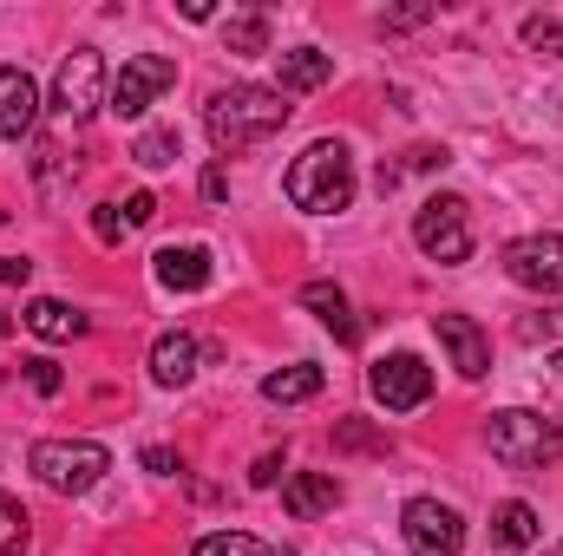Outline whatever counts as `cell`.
I'll return each mask as SVG.
<instances>
[{"label":"cell","mask_w":563,"mask_h":556,"mask_svg":"<svg viewBox=\"0 0 563 556\" xmlns=\"http://www.w3.org/2000/svg\"><path fill=\"white\" fill-rule=\"evenodd\" d=\"M288 99H282L276 86H223V92H210V105H203V132L210 144L223 151V157H236V151H250V144L276 138L282 125H288Z\"/></svg>","instance_id":"cell-1"},{"label":"cell","mask_w":563,"mask_h":556,"mask_svg":"<svg viewBox=\"0 0 563 556\" xmlns=\"http://www.w3.org/2000/svg\"><path fill=\"white\" fill-rule=\"evenodd\" d=\"M288 203L308 216H341L354 203V151L341 138H314L288 164Z\"/></svg>","instance_id":"cell-2"},{"label":"cell","mask_w":563,"mask_h":556,"mask_svg":"<svg viewBox=\"0 0 563 556\" xmlns=\"http://www.w3.org/2000/svg\"><path fill=\"white\" fill-rule=\"evenodd\" d=\"M26 465H33V478H40L46 491H59V498H86V491L112 471V452H106L99 438H40Z\"/></svg>","instance_id":"cell-3"},{"label":"cell","mask_w":563,"mask_h":556,"mask_svg":"<svg viewBox=\"0 0 563 556\" xmlns=\"http://www.w3.org/2000/svg\"><path fill=\"white\" fill-rule=\"evenodd\" d=\"M485 438H492V458H505V465H518V471H544V465L563 452V432H558V425H551L544 413H525V407L492 413Z\"/></svg>","instance_id":"cell-4"},{"label":"cell","mask_w":563,"mask_h":556,"mask_svg":"<svg viewBox=\"0 0 563 556\" xmlns=\"http://www.w3.org/2000/svg\"><path fill=\"white\" fill-rule=\"evenodd\" d=\"M413 243H420L426 263L459 269L472 256V210H465V197H426L413 210Z\"/></svg>","instance_id":"cell-5"},{"label":"cell","mask_w":563,"mask_h":556,"mask_svg":"<svg viewBox=\"0 0 563 556\" xmlns=\"http://www.w3.org/2000/svg\"><path fill=\"white\" fill-rule=\"evenodd\" d=\"M99 105H106V59L92 46H73L66 66H59V79H53V112L66 125H86Z\"/></svg>","instance_id":"cell-6"},{"label":"cell","mask_w":563,"mask_h":556,"mask_svg":"<svg viewBox=\"0 0 563 556\" xmlns=\"http://www.w3.org/2000/svg\"><path fill=\"white\" fill-rule=\"evenodd\" d=\"M170 86H177V59H164V53H132V59L119 66V79H112V92H106V112L144 119L151 99L170 92Z\"/></svg>","instance_id":"cell-7"},{"label":"cell","mask_w":563,"mask_h":556,"mask_svg":"<svg viewBox=\"0 0 563 556\" xmlns=\"http://www.w3.org/2000/svg\"><path fill=\"white\" fill-rule=\"evenodd\" d=\"M400 537H407L413 556H459L465 551V518L452 504H439V498H413L400 511Z\"/></svg>","instance_id":"cell-8"},{"label":"cell","mask_w":563,"mask_h":556,"mask_svg":"<svg viewBox=\"0 0 563 556\" xmlns=\"http://www.w3.org/2000/svg\"><path fill=\"white\" fill-rule=\"evenodd\" d=\"M505 276L518 288H531V294H563V236L538 230V236L505 243Z\"/></svg>","instance_id":"cell-9"},{"label":"cell","mask_w":563,"mask_h":556,"mask_svg":"<svg viewBox=\"0 0 563 556\" xmlns=\"http://www.w3.org/2000/svg\"><path fill=\"white\" fill-rule=\"evenodd\" d=\"M367 393H374L387 413H413V407L432 400V367H426L420 354H387V360H374Z\"/></svg>","instance_id":"cell-10"},{"label":"cell","mask_w":563,"mask_h":556,"mask_svg":"<svg viewBox=\"0 0 563 556\" xmlns=\"http://www.w3.org/2000/svg\"><path fill=\"white\" fill-rule=\"evenodd\" d=\"M432 327H439V347L452 354V367H459L465 380H485V374H492V341H485V327H478L472 314H439Z\"/></svg>","instance_id":"cell-11"},{"label":"cell","mask_w":563,"mask_h":556,"mask_svg":"<svg viewBox=\"0 0 563 556\" xmlns=\"http://www.w3.org/2000/svg\"><path fill=\"white\" fill-rule=\"evenodd\" d=\"M40 125V86L20 66H0V138H26Z\"/></svg>","instance_id":"cell-12"},{"label":"cell","mask_w":563,"mask_h":556,"mask_svg":"<svg viewBox=\"0 0 563 556\" xmlns=\"http://www.w3.org/2000/svg\"><path fill=\"white\" fill-rule=\"evenodd\" d=\"M210 276H217V263H210L203 243H170V249H157V288L197 294V288H210Z\"/></svg>","instance_id":"cell-13"},{"label":"cell","mask_w":563,"mask_h":556,"mask_svg":"<svg viewBox=\"0 0 563 556\" xmlns=\"http://www.w3.org/2000/svg\"><path fill=\"white\" fill-rule=\"evenodd\" d=\"M282 504H288L295 518H321V511L341 504V478H334V471H295V478L282 485Z\"/></svg>","instance_id":"cell-14"},{"label":"cell","mask_w":563,"mask_h":556,"mask_svg":"<svg viewBox=\"0 0 563 556\" xmlns=\"http://www.w3.org/2000/svg\"><path fill=\"white\" fill-rule=\"evenodd\" d=\"M151 380H157V387H190V380H197V341H190V334H157V347H151Z\"/></svg>","instance_id":"cell-15"},{"label":"cell","mask_w":563,"mask_h":556,"mask_svg":"<svg viewBox=\"0 0 563 556\" xmlns=\"http://www.w3.org/2000/svg\"><path fill=\"white\" fill-rule=\"evenodd\" d=\"M40 341H79L86 334V314L79 308H66V301H53V294H40V301H26V314H20Z\"/></svg>","instance_id":"cell-16"},{"label":"cell","mask_w":563,"mask_h":556,"mask_svg":"<svg viewBox=\"0 0 563 556\" xmlns=\"http://www.w3.org/2000/svg\"><path fill=\"white\" fill-rule=\"evenodd\" d=\"M282 59V86L276 92H314L334 79V53H314V46H295V53H276Z\"/></svg>","instance_id":"cell-17"},{"label":"cell","mask_w":563,"mask_h":556,"mask_svg":"<svg viewBox=\"0 0 563 556\" xmlns=\"http://www.w3.org/2000/svg\"><path fill=\"white\" fill-rule=\"evenodd\" d=\"M321 387H328V374H321L314 360H301V367H282V374L263 380V400H269V407H301V400H314Z\"/></svg>","instance_id":"cell-18"},{"label":"cell","mask_w":563,"mask_h":556,"mask_svg":"<svg viewBox=\"0 0 563 556\" xmlns=\"http://www.w3.org/2000/svg\"><path fill=\"white\" fill-rule=\"evenodd\" d=\"M492 537H498L505 551H531V544L544 537V524H538V511H531L525 498H505V504L492 511Z\"/></svg>","instance_id":"cell-19"},{"label":"cell","mask_w":563,"mask_h":556,"mask_svg":"<svg viewBox=\"0 0 563 556\" xmlns=\"http://www.w3.org/2000/svg\"><path fill=\"white\" fill-rule=\"evenodd\" d=\"M301 308H308L321 327H334L341 341H354V314H347V294H341L334 281H308V288H301Z\"/></svg>","instance_id":"cell-20"},{"label":"cell","mask_w":563,"mask_h":556,"mask_svg":"<svg viewBox=\"0 0 563 556\" xmlns=\"http://www.w3.org/2000/svg\"><path fill=\"white\" fill-rule=\"evenodd\" d=\"M223 40H230V53H269V13H263V7H243V13H230Z\"/></svg>","instance_id":"cell-21"},{"label":"cell","mask_w":563,"mask_h":556,"mask_svg":"<svg viewBox=\"0 0 563 556\" xmlns=\"http://www.w3.org/2000/svg\"><path fill=\"white\" fill-rule=\"evenodd\" d=\"M190 556H288V551H269V544L250 537V531H210V537H197Z\"/></svg>","instance_id":"cell-22"},{"label":"cell","mask_w":563,"mask_h":556,"mask_svg":"<svg viewBox=\"0 0 563 556\" xmlns=\"http://www.w3.org/2000/svg\"><path fill=\"white\" fill-rule=\"evenodd\" d=\"M132 157H139L144 170H164V164H177V157H184V138H177L170 125H151V132L132 144Z\"/></svg>","instance_id":"cell-23"},{"label":"cell","mask_w":563,"mask_h":556,"mask_svg":"<svg viewBox=\"0 0 563 556\" xmlns=\"http://www.w3.org/2000/svg\"><path fill=\"white\" fill-rule=\"evenodd\" d=\"M26 544H33V518L0 491V556H20Z\"/></svg>","instance_id":"cell-24"},{"label":"cell","mask_w":563,"mask_h":556,"mask_svg":"<svg viewBox=\"0 0 563 556\" xmlns=\"http://www.w3.org/2000/svg\"><path fill=\"white\" fill-rule=\"evenodd\" d=\"M525 46H531V53H551V59H563V20L531 13V20H525Z\"/></svg>","instance_id":"cell-25"},{"label":"cell","mask_w":563,"mask_h":556,"mask_svg":"<svg viewBox=\"0 0 563 556\" xmlns=\"http://www.w3.org/2000/svg\"><path fill=\"white\" fill-rule=\"evenodd\" d=\"M125 230H132L125 203H99V210H92V236H99V243H125Z\"/></svg>","instance_id":"cell-26"},{"label":"cell","mask_w":563,"mask_h":556,"mask_svg":"<svg viewBox=\"0 0 563 556\" xmlns=\"http://www.w3.org/2000/svg\"><path fill=\"white\" fill-rule=\"evenodd\" d=\"M20 374H26V387H33V393H46V400H53V393L66 387V374H59V367H53L46 354H40V360H20Z\"/></svg>","instance_id":"cell-27"},{"label":"cell","mask_w":563,"mask_h":556,"mask_svg":"<svg viewBox=\"0 0 563 556\" xmlns=\"http://www.w3.org/2000/svg\"><path fill=\"white\" fill-rule=\"evenodd\" d=\"M139 465H144V471H157V478H177V471H184V458H177L170 445H144Z\"/></svg>","instance_id":"cell-28"},{"label":"cell","mask_w":563,"mask_h":556,"mask_svg":"<svg viewBox=\"0 0 563 556\" xmlns=\"http://www.w3.org/2000/svg\"><path fill=\"white\" fill-rule=\"evenodd\" d=\"M334 445H347V452H387V438H374L367 425H341V432H334Z\"/></svg>","instance_id":"cell-29"},{"label":"cell","mask_w":563,"mask_h":556,"mask_svg":"<svg viewBox=\"0 0 563 556\" xmlns=\"http://www.w3.org/2000/svg\"><path fill=\"white\" fill-rule=\"evenodd\" d=\"M276 471H282V452H263V458H256V471H250V485H256V491H269V485H276Z\"/></svg>","instance_id":"cell-30"},{"label":"cell","mask_w":563,"mask_h":556,"mask_svg":"<svg viewBox=\"0 0 563 556\" xmlns=\"http://www.w3.org/2000/svg\"><path fill=\"white\" fill-rule=\"evenodd\" d=\"M125 216H132V230H139V223H151V216H157V197H151V190L125 197Z\"/></svg>","instance_id":"cell-31"},{"label":"cell","mask_w":563,"mask_h":556,"mask_svg":"<svg viewBox=\"0 0 563 556\" xmlns=\"http://www.w3.org/2000/svg\"><path fill=\"white\" fill-rule=\"evenodd\" d=\"M26 276H33L26 256H0V281H26Z\"/></svg>","instance_id":"cell-32"},{"label":"cell","mask_w":563,"mask_h":556,"mask_svg":"<svg viewBox=\"0 0 563 556\" xmlns=\"http://www.w3.org/2000/svg\"><path fill=\"white\" fill-rule=\"evenodd\" d=\"M203 197L223 203V197H230V177H223V170H203Z\"/></svg>","instance_id":"cell-33"},{"label":"cell","mask_w":563,"mask_h":556,"mask_svg":"<svg viewBox=\"0 0 563 556\" xmlns=\"http://www.w3.org/2000/svg\"><path fill=\"white\" fill-rule=\"evenodd\" d=\"M426 13H432V7H400V13H387V20H380V26H420Z\"/></svg>","instance_id":"cell-34"},{"label":"cell","mask_w":563,"mask_h":556,"mask_svg":"<svg viewBox=\"0 0 563 556\" xmlns=\"http://www.w3.org/2000/svg\"><path fill=\"white\" fill-rule=\"evenodd\" d=\"M551 367H558V374H563V341H558V347H551Z\"/></svg>","instance_id":"cell-35"},{"label":"cell","mask_w":563,"mask_h":556,"mask_svg":"<svg viewBox=\"0 0 563 556\" xmlns=\"http://www.w3.org/2000/svg\"><path fill=\"white\" fill-rule=\"evenodd\" d=\"M0 334H13V314H0Z\"/></svg>","instance_id":"cell-36"}]
</instances>
